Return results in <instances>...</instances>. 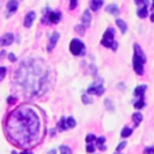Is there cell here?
Instances as JSON below:
<instances>
[{"mask_svg":"<svg viewBox=\"0 0 154 154\" xmlns=\"http://www.w3.org/2000/svg\"><path fill=\"white\" fill-rule=\"evenodd\" d=\"M39 131V119L31 108L22 107L10 115L7 122V134L16 145L29 146L37 138Z\"/></svg>","mask_w":154,"mask_h":154,"instance_id":"cell-1","label":"cell"},{"mask_svg":"<svg viewBox=\"0 0 154 154\" xmlns=\"http://www.w3.org/2000/svg\"><path fill=\"white\" fill-rule=\"evenodd\" d=\"M134 57H133V68L135 70L137 75H143V64L146 62V57H145L142 49L139 48V45H134Z\"/></svg>","mask_w":154,"mask_h":154,"instance_id":"cell-2","label":"cell"},{"mask_svg":"<svg viewBox=\"0 0 154 154\" xmlns=\"http://www.w3.org/2000/svg\"><path fill=\"white\" fill-rule=\"evenodd\" d=\"M114 29L112 27H109V29L106 30V32H104L103 35V39H101V45L106 46V48H111L112 50H116L118 49V42L114 39Z\"/></svg>","mask_w":154,"mask_h":154,"instance_id":"cell-3","label":"cell"},{"mask_svg":"<svg viewBox=\"0 0 154 154\" xmlns=\"http://www.w3.org/2000/svg\"><path fill=\"white\" fill-rule=\"evenodd\" d=\"M69 49H70V53H73L75 56H80V54H84V51H85V46H84V43H82L80 39H73L72 42H70Z\"/></svg>","mask_w":154,"mask_h":154,"instance_id":"cell-4","label":"cell"},{"mask_svg":"<svg viewBox=\"0 0 154 154\" xmlns=\"http://www.w3.org/2000/svg\"><path fill=\"white\" fill-rule=\"evenodd\" d=\"M103 93H104V88H103V85L93 84L92 87L88 88V95H103Z\"/></svg>","mask_w":154,"mask_h":154,"instance_id":"cell-5","label":"cell"},{"mask_svg":"<svg viewBox=\"0 0 154 154\" xmlns=\"http://www.w3.org/2000/svg\"><path fill=\"white\" fill-rule=\"evenodd\" d=\"M91 19H92V15H91L89 10H85L84 12H82V16H81L82 26H89V24H91Z\"/></svg>","mask_w":154,"mask_h":154,"instance_id":"cell-6","label":"cell"},{"mask_svg":"<svg viewBox=\"0 0 154 154\" xmlns=\"http://www.w3.org/2000/svg\"><path fill=\"white\" fill-rule=\"evenodd\" d=\"M34 19H35V12H34V11H30V12L24 16V27H30V26H31L32 22H34Z\"/></svg>","mask_w":154,"mask_h":154,"instance_id":"cell-7","label":"cell"},{"mask_svg":"<svg viewBox=\"0 0 154 154\" xmlns=\"http://www.w3.org/2000/svg\"><path fill=\"white\" fill-rule=\"evenodd\" d=\"M58 39H60V34L58 32H54L53 35H51V38H50V43H49V46H48V50L49 51H51L54 49V46L57 45V42H58Z\"/></svg>","mask_w":154,"mask_h":154,"instance_id":"cell-8","label":"cell"},{"mask_svg":"<svg viewBox=\"0 0 154 154\" xmlns=\"http://www.w3.org/2000/svg\"><path fill=\"white\" fill-rule=\"evenodd\" d=\"M147 4H149V2H147V0H143V7L139 8V10L137 11V14H138L139 18L143 19V18L147 16Z\"/></svg>","mask_w":154,"mask_h":154,"instance_id":"cell-9","label":"cell"},{"mask_svg":"<svg viewBox=\"0 0 154 154\" xmlns=\"http://www.w3.org/2000/svg\"><path fill=\"white\" fill-rule=\"evenodd\" d=\"M49 20H50V23H58L61 20V12H58V11L50 12L49 14Z\"/></svg>","mask_w":154,"mask_h":154,"instance_id":"cell-10","label":"cell"},{"mask_svg":"<svg viewBox=\"0 0 154 154\" xmlns=\"http://www.w3.org/2000/svg\"><path fill=\"white\" fill-rule=\"evenodd\" d=\"M2 45H4V46H8V45H11L12 43V41H14V35L11 34V32H7L5 35H3L2 37Z\"/></svg>","mask_w":154,"mask_h":154,"instance_id":"cell-11","label":"cell"},{"mask_svg":"<svg viewBox=\"0 0 154 154\" xmlns=\"http://www.w3.org/2000/svg\"><path fill=\"white\" fill-rule=\"evenodd\" d=\"M7 10H8V12H15L16 10H18V2L16 0H10V2L7 3ZM8 14V15H10Z\"/></svg>","mask_w":154,"mask_h":154,"instance_id":"cell-12","label":"cell"},{"mask_svg":"<svg viewBox=\"0 0 154 154\" xmlns=\"http://www.w3.org/2000/svg\"><path fill=\"white\" fill-rule=\"evenodd\" d=\"M146 85L145 84H142V85H138V87L134 89V95L135 96H138V97H142L143 96V93H145V91H146Z\"/></svg>","mask_w":154,"mask_h":154,"instance_id":"cell-13","label":"cell"},{"mask_svg":"<svg viewBox=\"0 0 154 154\" xmlns=\"http://www.w3.org/2000/svg\"><path fill=\"white\" fill-rule=\"evenodd\" d=\"M106 10H107V12L112 14V15H118V14H119V7H118L116 4H108Z\"/></svg>","mask_w":154,"mask_h":154,"instance_id":"cell-14","label":"cell"},{"mask_svg":"<svg viewBox=\"0 0 154 154\" xmlns=\"http://www.w3.org/2000/svg\"><path fill=\"white\" fill-rule=\"evenodd\" d=\"M103 2L104 0H91V10L97 11L103 5Z\"/></svg>","mask_w":154,"mask_h":154,"instance_id":"cell-15","label":"cell"},{"mask_svg":"<svg viewBox=\"0 0 154 154\" xmlns=\"http://www.w3.org/2000/svg\"><path fill=\"white\" fill-rule=\"evenodd\" d=\"M116 26L119 27L120 31H122L123 34L127 31V24L125 23V20H123V19H116Z\"/></svg>","mask_w":154,"mask_h":154,"instance_id":"cell-16","label":"cell"},{"mask_svg":"<svg viewBox=\"0 0 154 154\" xmlns=\"http://www.w3.org/2000/svg\"><path fill=\"white\" fill-rule=\"evenodd\" d=\"M142 119H143V116H142V114H139V112H135V114L133 115V120H134V123H135V126H138L139 123L142 122Z\"/></svg>","mask_w":154,"mask_h":154,"instance_id":"cell-17","label":"cell"},{"mask_svg":"<svg viewBox=\"0 0 154 154\" xmlns=\"http://www.w3.org/2000/svg\"><path fill=\"white\" fill-rule=\"evenodd\" d=\"M143 107H145V101H143V96H142V97H139L138 101H135V104H134V108L141 109V108H143Z\"/></svg>","mask_w":154,"mask_h":154,"instance_id":"cell-18","label":"cell"},{"mask_svg":"<svg viewBox=\"0 0 154 154\" xmlns=\"http://www.w3.org/2000/svg\"><path fill=\"white\" fill-rule=\"evenodd\" d=\"M131 133H133V128L125 127V128H123V131H122V138H127V137H130Z\"/></svg>","mask_w":154,"mask_h":154,"instance_id":"cell-19","label":"cell"},{"mask_svg":"<svg viewBox=\"0 0 154 154\" xmlns=\"http://www.w3.org/2000/svg\"><path fill=\"white\" fill-rule=\"evenodd\" d=\"M66 126L68 128H73L76 126V120L73 118H66Z\"/></svg>","mask_w":154,"mask_h":154,"instance_id":"cell-20","label":"cell"},{"mask_svg":"<svg viewBox=\"0 0 154 154\" xmlns=\"http://www.w3.org/2000/svg\"><path fill=\"white\" fill-rule=\"evenodd\" d=\"M75 30L77 32H79L80 35H84V32H85V26H82V24H77V26L75 27Z\"/></svg>","mask_w":154,"mask_h":154,"instance_id":"cell-21","label":"cell"},{"mask_svg":"<svg viewBox=\"0 0 154 154\" xmlns=\"http://www.w3.org/2000/svg\"><path fill=\"white\" fill-rule=\"evenodd\" d=\"M60 130H66L68 126H66V118H62L61 120H60Z\"/></svg>","mask_w":154,"mask_h":154,"instance_id":"cell-22","label":"cell"},{"mask_svg":"<svg viewBox=\"0 0 154 154\" xmlns=\"http://www.w3.org/2000/svg\"><path fill=\"white\" fill-rule=\"evenodd\" d=\"M60 150H61V154H72L70 147H68V146H61L60 147Z\"/></svg>","mask_w":154,"mask_h":154,"instance_id":"cell-23","label":"cell"},{"mask_svg":"<svg viewBox=\"0 0 154 154\" xmlns=\"http://www.w3.org/2000/svg\"><path fill=\"white\" fill-rule=\"evenodd\" d=\"M95 139H96V137L93 135V134H89V135H87V138H85V141H87V145L88 143H92Z\"/></svg>","mask_w":154,"mask_h":154,"instance_id":"cell-24","label":"cell"},{"mask_svg":"<svg viewBox=\"0 0 154 154\" xmlns=\"http://www.w3.org/2000/svg\"><path fill=\"white\" fill-rule=\"evenodd\" d=\"M85 150H87V153H93V152H95V146H93V145H91V143H88L87 145V149H85Z\"/></svg>","mask_w":154,"mask_h":154,"instance_id":"cell-25","label":"cell"},{"mask_svg":"<svg viewBox=\"0 0 154 154\" xmlns=\"http://www.w3.org/2000/svg\"><path fill=\"white\" fill-rule=\"evenodd\" d=\"M82 101H84L85 104H91V103H92V99H91V97H87L85 95H82Z\"/></svg>","mask_w":154,"mask_h":154,"instance_id":"cell-26","label":"cell"},{"mask_svg":"<svg viewBox=\"0 0 154 154\" xmlns=\"http://www.w3.org/2000/svg\"><path fill=\"white\" fill-rule=\"evenodd\" d=\"M125 147H126V142H122V143H119V145H118V147H116V152H118V153H120V150H122V149H125Z\"/></svg>","mask_w":154,"mask_h":154,"instance_id":"cell-27","label":"cell"},{"mask_svg":"<svg viewBox=\"0 0 154 154\" xmlns=\"http://www.w3.org/2000/svg\"><path fill=\"white\" fill-rule=\"evenodd\" d=\"M7 103L10 104V106H11V104H15L16 103V97H12V96H10V97L7 99Z\"/></svg>","mask_w":154,"mask_h":154,"instance_id":"cell-28","label":"cell"},{"mask_svg":"<svg viewBox=\"0 0 154 154\" xmlns=\"http://www.w3.org/2000/svg\"><path fill=\"white\" fill-rule=\"evenodd\" d=\"M96 141H97L99 146H101V145H104V142H106V138H104V137H100V138H97Z\"/></svg>","mask_w":154,"mask_h":154,"instance_id":"cell-29","label":"cell"},{"mask_svg":"<svg viewBox=\"0 0 154 154\" xmlns=\"http://www.w3.org/2000/svg\"><path fill=\"white\" fill-rule=\"evenodd\" d=\"M5 72H7V69H5L4 66H0V79H3V77H4Z\"/></svg>","mask_w":154,"mask_h":154,"instance_id":"cell-30","label":"cell"},{"mask_svg":"<svg viewBox=\"0 0 154 154\" xmlns=\"http://www.w3.org/2000/svg\"><path fill=\"white\" fill-rule=\"evenodd\" d=\"M145 154H154V147H146L145 149Z\"/></svg>","mask_w":154,"mask_h":154,"instance_id":"cell-31","label":"cell"},{"mask_svg":"<svg viewBox=\"0 0 154 154\" xmlns=\"http://www.w3.org/2000/svg\"><path fill=\"white\" fill-rule=\"evenodd\" d=\"M8 60H10L11 62H15V61H16V56H15V54H12V53H11L10 56H8Z\"/></svg>","mask_w":154,"mask_h":154,"instance_id":"cell-32","label":"cell"},{"mask_svg":"<svg viewBox=\"0 0 154 154\" xmlns=\"http://www.w3.org/2000/svg\"><path fill=\"white\" fill-rule=\"evenodd\" d=\"M77 5V0H72V2H70V5H69V8L70 10H73V8H75Z\"/></svg>","mask_w":154,"mask_h":154,"instance_id":"cell-33","label":"cell"},{"mask_svg":"<svg viewBox=\"0 0 154 154\" xmlns=\"http://www.w3.org/2000/svg\"><path fill=\"white\" fill-rule=\"evenodd\" d=\"M106 106H107V108H108V109H111V111H112V109H114V108H112V103H111V101H109V100H106Z\"/></svg>","mask_w":154,"mask_h":154,"instance_id":"cell-34","label":"cell"},{"mask_svg":"<svg viewBox=\"0 0 154 154\" xmlns=\"http://www.w3.org/2000/svg\"><path fill=\"white\" fill-rule=\"evenodd\" d=\"M20 154H32L31 152H29V150H23V152H22Z\"/></svg>","mask_w":154,"mask_h":154,"instance_id":"cell-35","label":"cell"},{"mask_svg":"<svg viewBox=\"0 0 154 154\" xmlns=\"http://www.w3.org/2000/svg\"><path fill=\"white\" fill-rule=\"evenodd\" d=\"M5 56V51L4 50H2V51H0V57H2V58H3V57H4Z\"/></svg>","mask_w":154,"mask_h":154,"instance_id":"cell-36","label":"cell"},{"mask_svg":"<svg viewBox=\"0 0 154 154\" xmlns=\"http://www.w3.org/2000/svg\"><path fill=\"white\" fill-rule=\"evenodd\" d=\"M99 149H100V150H106V146H104V145H101V146H99Z\"/></svg>","mask_w":154,"mask_h":154,"instance_id":"cell-37","label":"cell"},{"mask_svg":"<svg viewBox=\"0 0 154 154\" xmlns=\"http://www.w3.org/2000/svg\"><path fill=\"white\" fill-rule=\"evenodd\" d=\"M48 154H57V152H56V150H50Z\"/></svg>","mask_w":154,"mask_h":154,"instance_id":"cell-38","label":"cell"},{"mask_svg":"<svg viewBox=\"0 0 154 154\" xmlns=\"http://www.w3.org/2000/svg\"><path fill=\"white\" fill-rule=\"evenodd\" d=\"M150 20H152V22H154V12L152 14V15H150Z\"/></svg>","mask_w":154,"mask_h":154,"instance_id":"cell-39","label":"cell"},{"mask_svg":"<svg viewBox=\"0 0 154 154\" xmlns=\"http://www.w3.org/2000/svg\"><path fill=\"white\" fill-rule=\"evenodd\" d=\"M135 2H137V3H142V2H143V0H135Z\"/></svg>","mask_w":154,"mask_h":154,"instance_id":"cell-40","label":"cell"},{"mask_svg":"<svg viewBox=\"0 0 154 154\" xmlns=\"http://www.w3.org/2000/svg\"><path fill=\"white\" fill-rule=\"evenodd\" d=\"M153 3H154V0H153Z\"/></svg>","mask_w":154,"mask_h":154,"instance_id":"cell-41","label":"cell"},{"mask_svg":"<svg viewBox=\"0 0 154 154\" xmlns=\"http://www.w3.org/2000/svg\"><path fill=\"white\" fill-rule=\"evenodd\" d=\"M118 154H119V153H118Z\"/></svg>","mask_w":154,"mask_h":154,"instance_id":"cell-42","label":"cell"}]
</instances>
